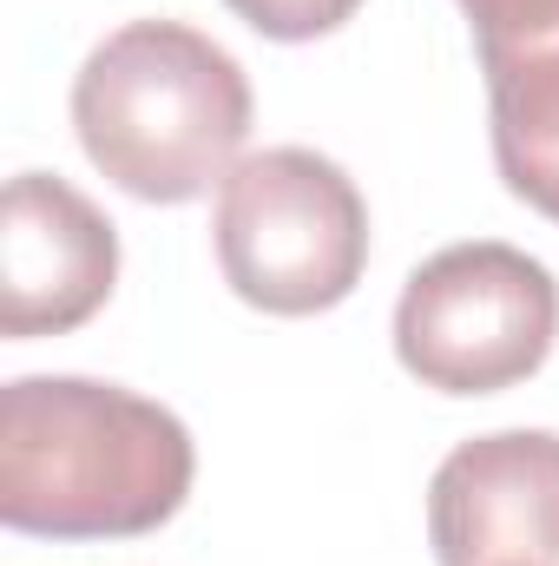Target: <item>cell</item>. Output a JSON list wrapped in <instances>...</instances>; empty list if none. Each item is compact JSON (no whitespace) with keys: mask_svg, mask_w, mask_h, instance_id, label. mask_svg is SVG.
I'll list each match as a JSON object with an SVG mask.
<instances>
[{"mask_svg":"<svg viewBox=\"0 0 559 566\" xmlns=\"http://www.w3.org/2000/svg\"><path fill=\"white\" fill-rule=\"evenodd\" d=\"M198 474L191 428L93 376H13L0 389V521L40 541H139Z\"/></svg>","mask_w":559,"mask_h":566,"instance_id":"1","label":"cell"},{"mask_svg":"<svg viewBox=\"0 0 559 566\" xmlns=\"http://www.w3.org/2000/svg\"><path fill=\"white\" fill-rule=\"evenodd\" d=\"M73 133L119 191L191 205L231 178L251 139V80L184 20H126L73 80Z\"/></svg>","mask_w":559,"mask_h":566,"instance_id":"2","label":"cell"},{"mask_svg":"<svg viewBox=\"0 0 559 566\" xmlns=\"http://www.w3.org/2000/svg\"><path fill=\"white\" fill-rule=\"evenodd\" d=\"M218 264L224 283L271 316L336 310L369 264V205L356 178L309 151L264 145L218 185Z\"/></svg>","mask_w":559,"mask_h":566,"instance_id":"3","label":"cell"},{"mask_svg":"<svg viewBox=\"0 0 559 566\" xmlns=\"http://www.w3.org/2000/svg\"><path fill=\"white\" fill-rule=\"evenodd\" d=\"M553 271L500 238L434 251L395 303V356L421 389L441 396H500L527 382L553 356Z\"/></svg>","mask_w":559,"mask_h":566,"instance_id":"4","label":"cell"},{"mask_svg":"<svg viewBox=\"0 0 559 566\" xmlns=\"http://www.w3.org/2000/svg\"><path fill=\"white\" fill-rule=\"evenodd\" d=\"M441 566H559V434L500 428L461 441L428 481Z\"/></svg>","mask_w":559,"mask_h":566,"instance_id":"5","label":"cell"},{"mask_svg":"<svg viewBox=\"0 0 559 566\" xmlns=\"http://www.w3.org/2000/svg\"><path fill=\"white\" fill-rule=\"evenodd\" d=\"M119 283L113 218L60 171H20L0 198V336H66Z\"/></svg>","mask_w":559,"mask_h":566,"instance_id":"6","label":"cell"},{"mask_svg":"<svg viewBox=\"0 0 559 566\" xmlns=\"http://www.w3.org/2000/svg\"><path fill=\"white\" fill-rule=\"evenodd\" d=\"M481 73L507 191L559 224V27L514 46H481Z\"/></svg>","mask_w":559,"mask_h":566,"instance_id":"7","label":"cell"},{"mask_svg":"<svg viewBox=\"0 0 559 566\" xmlns=\"http://www.w3.org/2000/svg\"><path fill=\"white\" fill-rule=\"evenodd\" d=\"M244 27H257L264 40H323L342 20H356L362 0H224Z\"/></svg>","mask_w":559,"mask_h":566,"instance_id":"8","label":"cell"},{"mask_svg":"<svg viewBox=\"0 0 559 566\" xmlns=\"http://www.w3.org/2000/svg\"><path fill=\"white\" fill-rule=\"evenodd\" d=\"M461 13L474 20L481 46H514L559 27V0H461Z\"/></svg>","mask_w":559,"mask_h":566,"instance_id":"9","label":"cell"}]
</instances>
